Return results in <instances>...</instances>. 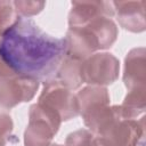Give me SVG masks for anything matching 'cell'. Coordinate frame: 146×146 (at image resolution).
<instances>
[{
    "label": "cell",
    "instance_id": "6da1fadb",
    "mask_svg": "<svg viewBox=\"0 0 146 146\" xmlns=\"http://www.w3.org/2000/svg\"><path fill=\"white\" fill-rule=\"evenodd\" d=\"M0 57L16 74L47 82L55 78L65 57V40L18 16L2 35Z\"/></svg>",
    "mask_w": 146,
    "mask_h": 146
},
{
    "label": "cell",
    "instance_id": "7a4b0ae2",
    "mask_svg": "<svg viewBox=\"0 0 146 146\" xmlns=\"http://www.w3.org/2000/svg\"><path fill=\"white\" fill-rule=\"evenodd\" d=\"M117 38L116 24L110 17H97L81 26L68 27L65 56L83 60L97 50L108 49Z\"/></svg>",
    "mask_w": 146,
    "mask_h": 146
},
{
    "label": "cell",
    "instance_id": "3957f363",
    "mask_svg": "<svg viewBox=\"0 0 146 146\" xmlns=\"http://www.w3.org/2000/svg\"><path fill=\"white\" fill-rule=\"evenodd\" d=\"M144 119H127L120 105L108 106L90 131L102 146H144Z\"/></svg>",
    "mask_w": 146,
    "mask_h": 146
},
{
    "label": "cell",
    "instance_id": "277c9868",
    "mask_svg": "<svg viewBox=\"0 0 146 146\" xmlns=\"http://www.w3.org/2000/svg\"><path fill=\"white\" fill-rule=\"evenodd\" d=\"M60 117L54 111L36 104L30 107L29 124L24 132L25 146H50L60 127Z\"/></svg>",
    "mask_w": 146,
    "mask_h": 146
},
{
    "label": "cell",
    "instance_id": "5b68a950",
    "mask_svg": "<svg viewBox=\"0 0 146 146\" xmlns=\"http://www.w3.org/2000/svg\"><path fill=\"white\" fill-rule=\"evenodd\" d=\"M119 59L110 52H96L81 62L80 75L82 83L107 86L119 78Z\"/></svg>",
    "mask_w": 146,
    "mask_h": 146
},
{
    "label": "cell",
    "instance_id": "8992f818",
    "mask_svg": "<svg viewBox=\"0 0 146 146\" xmlns=\"http://www.w3.org/2000/svg\"><path fill=\"white\" fill-rule=\"evenodd\" d=\"M38 104L57 113L62 121H67L79 115L75 95L55 79L44 82Z\"/></svg>",
    "mask_w": 146,
    "mask_h": 146
},
{
    "label": "cell",
    "instance_id": "52a82bcc",
    "mask_svg": "<svg viewBox=\"0 0 146 146\" xmlns=\"http://www.w3.org/2000/svg\"><path fill=\"white\" fill-rule=\"evenodd\" d=\"M39 89V81L18 74L0 75V106L13 108L31 100Z\"/></svg>",
    "mask_w": 146,
    "mask_h": 146
},
{
    "label": "cell",
    "instance_id": "ba28073f",
    "mask_svg": "<svg viewBox=\"0 0 146 146\" xmlns=\"http://www.w3.org/2000/svg\"><path fill=\"white\" fill-rule=\"evenodd\" d=\"M145 48L131 49L124 60L123 82L128 94L146 96V62Z\"/></svg>",
    "mask_w": 146,
    "mask_h": 146
},
{
    "label": "cell",
    "instance_id": "9c48e42d",
    "mask_svg": "<svg viewBox=\"0 0 146 146\" xmlns=\"http://www.w3.org/2000/svg\"><path fill=\"white\" fill-rule=\"evenodd\" d=\"M68 14V27L81 26L97 17H110L114 15L112 2L108 1H72Z\"/></svg>",
    "mask_w": 146,
    "mask_h": 146
},
{
    "label": "cell",
    "instance_id": "30bf717a",
    "mask_svg": "<svg viewBox=\"0 0 146 146\" xmlns=\"http://www.w3.org/2000/svg\"><path fill=\"white\" fill-rule=\"evenodd\" d=\"M112 5L123 29L135 33L145 30V1H113Z\"/></svg>",
    "mask_w": 146,
    "mask_h": 146
},
{
    "label": "cell",
    "instance_id": "8fae6325",
    "mask_svg": "<svg viewBox=\"0 0 146 146\" xmlns=\"http://www.w3.org/2000/svg\"><path fill=\"white\" fill-rule=\"evenodd\" d=\"M81 62L82 60H76L65 56L54 79L70 90L78 89L82 84L80 75Z\"/></svg>",
    "mask_w": 146,
    "mask_h": 146
},
{
    "label": "cell",
    "instance_id": "7c38bea8",
    "mask_svg": "<svg viewBox=\"0 0 146 146\" xmlns=\"http://www.w3.org/2000/svg\"><path fill=\"white\" fill-rule=\"evenodd\" d=\"M65 146H102L96 136L86 129L71 132L65 140Z\"/></svg>",
    "mask_w": 146,
    "mask_h": 146
},
{
    "label": "cell",
    "instance_id": "4fadbf2b",
    "mask_svg": "<svg viewBox=\"0 0 146 146\" xmlns=\"http://www.w3.org/2000/svg\"><path fill=\"white\" fill-rule=\"evenodd\" d=\"M16 11L13 5V1H3L0 0V42L3 33L13 25V23L17 19Z\"/></svg>",
    "mask_w": 146,
    "mask_h": 146
},
{
    "label": "cell",
    "instance_id": "5bb4252c",
    "mask_svg": "<svg viewBox=\"0 0 146 146\" xmlns=\"http://www.w3.org/2000/svg\"><path fill=\"white\" fill-rule=\"evenodd\" d=\"M13 5H14L16 14L19 17L26 18V17L39 14L46 6V2L43 1H13Z\"/></svg>",
    "mask_w": 146,
    "mask_h": 146
},
{
    "label": "cell",
    "instance_id": "9a60e30c",
    "mask_svg": "<svg viewBox=\"0 0 146 146\" xmlns=\"http://www.w3.org/2000/svg\"><path fill=\"white\" fill-rule=\"evenodd\" d=\"M14 123L9 114L0 113V146H6L13 132Z\"/></svg>",
    "mask_w": 146,
    "mask_h": 146
},
{
    "label": "cell",
    "instance_id": "2e32d148",
    "mask_svg": "<svg viewBox=\"0 0 146 146\" xmlns=\"http://www.w3.org/2000/svg\"><path fill=\"white\" fill-rule=\"evenodd\" d=\"M50 146H63V145H59V144H50Z\"/></svg>",
    "mask_w": 146,
    "mask_h": 146
}]
</instances>
